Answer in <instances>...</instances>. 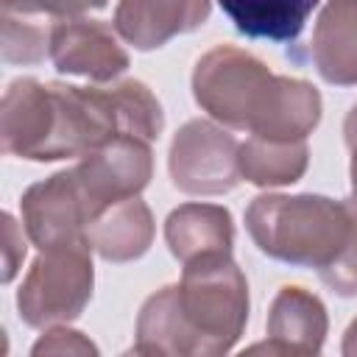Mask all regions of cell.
<instances>
[{
  "mask_svg": "<svg viewBox=\"0 0 357 357\" xmlns=\"http://www.w3.org/2000/svg\"><path fill=\"white\" fill-rule=\"evenodd\" d=\"M248 321V282L231 254L184 262L181 282L156 290L139 310L134 354L218 357L234 349Z\"/></svg>",
  "mask_w": 357,
  "mask_h": 357,
  "instance_id": "obj_1",
  "label": "cell"
},
{
  "mask_svg": "<svg viewBox=\"0 0 357 357\" xmlns=\"http://www.w3.org/2000/svg\"><path fill=\"white\" fill-rule=\"evenodd\" d=\"M192 95L218 123L265 139H307L321 120V95L310 81L276 75L234 45H218L198 59Z\"/></svg>",
  "mask_w": 357,
  "mask_h": 357,
  "instance_id": "obj_2",
  "label": "cell"
},
{
  "mask_svg": "<svg viewBox=\"0 0 357 357\" xmlns=\"http://www.w3.org/2000/svg\"><path fill=\"white\" fill-rule=\"evenodd\" d=\"M254 245L287 265L324 271L349 240V201L326 195H257L245 209Z\"/></svg>",
  "mask_w": 357,
  "mask_h": 357,
  "instance_id": "obj_3",
  "label": "cell"
},
{
  "mask_svg": "<svg viewBox=\"0 0 357 357\" xmlns=\"http://www.w3.org/2000/svg\"><path fill=\"white\" fill-rule=\"evenodd\" d=\"M92 245L86 240L45 248L17 290L20 318L33 329L75 321L92 298Z\"/></svg>",
  "mask_w": 357,
  "mask_h": 357,
  "instance_id": "obj_4",
  "label": "cell"
},
{
  "mask_svg": "<svg viewBox=\"0 0 357 357\" xmlns=\"http://www.w3.org/2000/svg\"><path fill=\"white\" fill-rule=\"evenodd\" d=\"M240 142L209 120L184 123L170 145V178L190 195H220L237 187Z\"/></svg>",
  "mask_w": 357,
  "mask_h": 357,
  "instance_id": "obj_5",
  "label": "cell"
},
{
  "mask_svg": "<svg viewBox=\"0 0 357 357\" xmlns=\"http://www.w3.org/2000/svg\"><path fill=\"white\" fill-rule=\"evenodd\" d=\"M89 206V220L114 201L139 195L153 173L151 142L139 137H120L86 156L73 167ZM89 226V223H86Z\"/></svg>",
  "mask_w": 357,
  "mask_h": 357,
  "instance_id": "obj_6",
  "label": "cell"
},
{
  "mask_svg": "<svg viewBox=\"0 0 357 357\" xmlns=\"http://www.w3.org/2000/svg\"><path fill=\"white\" fill-rule=\"evenodd\" d=\"M20 209L28 240L42 251L86 240L89 206L73 167L31 184L20 198Z\"/></svg>",
  "mask_w": 357,
  "mask_h": 357,
  "instance_id": "obj_7",
  "label": "cell"
},
{
  "mask_svg": "<svg viewBox=\"0 0 357 357\" xmlns=\"http://www.w3.org/2000/svg\"><path fill=\"white\" fill-rule=\"evenodd\" d=\"M50 61L59 73L84 75L95 84L114 81L128 70V53L114 25L100 20H56L50 31Z\"/></svg>",
  "mask_w": 357,
  "mask_h": 357,
  "instance_id": "obj_8",
  "label": "cell"
},
{
  "mask_svg": "<svg viewBox=\"0 0 357 357\" xmlns=\"http://www.w3.org/2000/svg\"><path fill=\"white\" fill-rule=\"evenodd\" d=\"M56 126V103L50 84L17 78L8 84L0 106V142L8 156L45 162Z\"/></svg>",
  "mask_w": 357,
  "mask_h": 357,
  "instance_id": "obj_9",
  "label": "cell"
},
{
  "mask_svg": "<svg viewBox=\"0 0 357 357\" xmlns=\"http://www.w3.org/2000/svg\"><path fill=\"white\" fill-rule=\"evenodd\" d=\"M326 329L329 321L324 301L298 284H284L268 310V343H257L248 351L318 354L326 340Z\"/></svg>",
  "mask_w": 357,
  "mask_h": 357,
  "instance_id": "obj_10",
  "label": "cell"
},
{
  "mask_svg": "<svg viewBox=\"0 0 357 357\" xmlns=\"http://www.w3.org/2000/svg\"><path fill=\"white\" fill-rule=\"evenodd\" d=\"M209 11L212 0H120L112 25L137 50H153L178 33L201 28Z\"/></svg>",
  "mask_w": 357,
  "mask_h": 357,
  "instance_id": "obj_11",
  "label": "cell"
},
{
  "mask_svg": "<svg viewBox=\"0 0 357 357\" xmlns=\"http://www.w3.org/2000/svg\"><path fill=\"white\" fill-rule=\"evenodd\" d=\"M310 56L324 81L357 84V0H326L310 39Z\"/></svg>",
  "mask_w": 357,
  "mask_h": 357,
  "instance_id": "obj_12",
  "label": "cell"
},
{
  "mask_svg": "<svg viewBox=\"0 0 357 357\" xmlns=\"http://www.w3.org/2000/svg\"><path fill=\"white\" fill-rule=\"evenodd\" d=\"M86 243L106 262L139 259L153 243V215L139 195L100 209L86 226Z\"/></svg>",
  "mask_w": 357,
  "mask_h": 357,
  "instance_id": "obj_13",
  "label": "cell"
},
{
  "mask_svg": "<svg viewBox=\"0 0 357 357\" xmlns=\"http://www.w3.org/2000/svg\"><path fill=\"white\" fill-rule=\"evenodd\" d=\"M165 240L181 265L206 254H231L234 223L218 204H181L165 220Z\"/></svg>",
  "mask_w": 357,
  "mask_h": 357,
  "instance_id": "obj_14",
  "label": "cell"
},
{
  "mask_svg": "<svg viewBox=\"0 0 357 357\" xmlns=\"http://www.w3.org/2000/svg\"><path fill=\"white\" fill-rule=\"evenodd\" d=\"M223 14L248 39L290 45L304 31L318 0H218Z\"/></svg>",
  "mask_w": 357,
  "mask_h": 357,
  "instance_id": "obj_15",
  "label": "cell"
},
{
  "mask_svg": "<svg viewBox=\"0 0 357 357\" xmlns=\"http://www.w3.org/2000/svg\"><path fill=\"white\" fill-rule=\"evenodd\" d=\"M310 162L307 139H265L251 137L240 142L237 167L240 178L257 187H282L304 176Z\"/></svg>",
  "mask_w": 357,
  "mask_h": 357,
  "instance_id": "obj_16",
  "label": "cell"
},
{
  "mask_svg": "<svg viewBox=\"0 0 357 357\" xmlns=\"http://www.w3.org/2000/svg\"><path fill=\"white\" fill-rule=\"evenodd\" d=\"M50 17L3 11V59L8 64H39L50 56Z\"/></svg>",
  "mask_w": 357,
  "mask_h": 357,
  "instance_id": "obj_17",
  "label": "cell"
},
{
  "mask_svg": "<svg viewBox=\"0 0 357 357\" xmlns=\"http://www.w3.org/2000/svg\"><path fill=\"white\" fill-rule=\"evenodd\" d=\"M346 201H349V215H351L349 240H346L343 251L337 254V259L332 265H326L324 271H318V276L332 293L351 298V296H357V198H346Z\"/></svg>",
  "mask_w": 357,
  "mask_h": 357,
  "instance_id": "obj_18",
  "label": "cell"
},
{
  "mask_svg": "<svg viewBox=\"0 0 357 357\" xmlns=\"http://www.w3.org/2000/svg\"><path fill=\"white\" fill-rule=\"evenodd\" d=\"M106 0H3V11L17 14H36L50 20H70L81 17L92 8H103Z\"/></svg>",
  "mask_w": 357,
  "mask_h": 357,
  "instance_id": "obj_19",
  "label": "cell"
},
{
  "mask_svg": "<svg viewBox=\"0 0 357 357\" xmlns=\"http://www.w3.org/2000/svg\"><path fill=\"white\" fill-rule=\"evenodd\" d=\"M33 357H42V354H98V349L75 329H50L45 332V337H39L33 343Z\"/></svg>",
  "mask_w": 357,
  "mask_h": 357,
  "instance_id": "obj_20",
  "label": "cell"
},
{
  "mask_svg": "<svg viewBox=\"0 0 357 357\" xmlns=\"http://www.w3.org/2000/svg\"><path fill=\"white\" fill-rule=\"evenodd\" d=\"M22 257H25V240H22V231H20L17 220L6 212V215H3V282H6V284L17 276Z\"/></svg>",
  "mask_w": 357,
  "mask_h": 357,
  "instance_id": "obj_21",
  "label": "cell"
},
{
  "mask_svg": "<svg viewBox=\"0 0 357 357\" xmlns=\"http://www.w3.org/2000/svg\"><path fill=\"white\" fill-rule=\"evenodd\" d=\"M343 139H346V148L351 153V192L357 198V103L349 109L346 114V123H343Z\"/></svg>",
  "mask_w": 357,
  "mask_h": 357,
  "instance_id": "obj_22",
  "label": "cell"
},
{
  "mask_svg": "<svg viewBox=\"0 0 357 357\" xmlns=\"http://www.w3.org/2000/svg\"><path fill=\"white\" fill-rule=\"evenodd\" d=\"M343 354L346 357H357V318L349 324L346 337H343Z\"/></svg>",
  "mask_w": 357,
  "mask_h": 357,
  "instance_id": "obj_23",
  "label": "cell"
}]
</instances>
